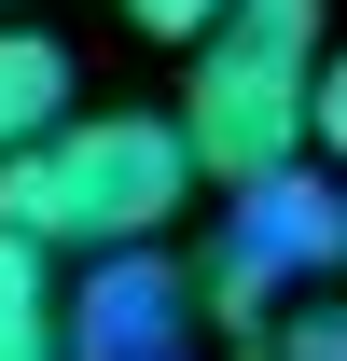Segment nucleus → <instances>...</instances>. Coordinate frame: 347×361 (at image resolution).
Listing matches in <instances>:
<instances>
[{"label": "nucleus", "instance_id": "1", "mask_svg": "<svg viewBox=\"0 0 347 361\" xmlns=\"http://www.w3.org/2000/svg\"><path fill=\"white\" fill-rule=\"evenodd\" d=\"M181 195H195L181 111H70L42 153L0 167V236H28L42 264H126L181 223Z\"/></svg>", "mask_w": 347, "mask_h": 361}, {"label": "nucleus", "instance_id": "2", "mask_svg": "<svg viewBox=\"0 0 347 361\" xmlns=\"http://www.w3.org/2000/svg\"><path fill=\"white\" fill-rule=\"evenodd\" d=\"M319 56H334V0H236L181 56V153H195V180H222V195L292 180L305 126H319Z\"/></svg>", "mask_w": 347, "mask_h": 361}, {"label": "nucleus", "instance_id": "3", "mask_svg": "<svg viewBox=\"0 0 347 361\" xmlns=\"http://www.w3.org/2000/svg\"><path fill=\"white\" fill-rule=\"evenodd\" d=\"M319 264H347V195H334L319 167H292V180H264V195H236V236L195 264V292H209L236 334H264L278 292L319 278ZM292 306H305V292H292Z\"/></svg>", "mask_w": 347, "mask_h": 361}, {"label": "nucleus", "instance_id": "4", "mask_svg": "<svg viewBox=\"0 0 347 361\" xmlns=\"http://www.w3.org/2000/svg\"><path fill=\"white\" fill-rule=\"evenodd\" d=\"M181 319H195V278L167 250H126V264L70 278V361H181Z\"/></svg>", "mask_w": 347, "mask_h": 361}, {"label": "nucleus", "instance_id": "5", "mask_svg": "<svg viewBox=\"0 0 347 361\" xmlns=\"http://www.w3.org/2000/svg\"><path fill=\"white\" fill-rule=\"evenodd\" d=\"M56 126H70V42L56 28H0V167L42 153Z\"/></svg>", "mask_w": 347, "mask_h": 361}, {"label": "nucleus", "instance_id": "6", "mask_svg": "<svg viewBox=\"0 0 347 361\" xmlns=\"http://www.w3.org/2000/svg\"><path fill=\"white\" fill-rule=\"evenodd\" d=\"M0 361H70V292L28 236H0Z\"/></svg>", "mask_w": 347, "mask_h": 361}, {"label": "nucleus", "instance_id": "7", "mask_svg": "<svg viewBox=\"0 0 347 361\" xmlns=\"http://www.w3.org/2000/svg\"><path fill=\"white\" fill-rule=\"evenodd\" d=\"M250 361H347V306H278L250 334Z\"/></svg>", "mask_w": 347, "mask_h": 361}, {"label": "nucleus", "instance_id": "8", "mask_svg": "<svg viewBox=\"0 0 347 361\" xmlns=\"http://www.w3.org/2000/svg\"><path fill=\"white\" fill-rule=\"evenodd\" d=\"M222 14H236V0H126V28H139V42H167V56H195Z\"/></svg>", "mask_w": 347, "mask_h": 361}, {"label": "nucleus", "instance_id": "9", "mask_svg": "<svg viewBox=\"0 0 347 361\" xmlns=\"http://www.w3.org/2000/svg\"><path fill=\"white\" fill-rule=\"evenodd\" d=\"M305 153L347 167V28H334V56H319V126H305Z\"/></svg>", "mask_w": 347, "mask_h": 361}, {"label": "nucleus", "instance_id": "10", "mask_svg": "<svg viewBox=\"0 0 347 361\" xmlns=\"http://www.w3.org/2000/svg\"><path fill=\"white\" fill-rule=\"evenodd\" d=\"M0 28H14V0H0Z\"/></svg>", "mask_w": 347, "mask_h": 361}]
</instances>
